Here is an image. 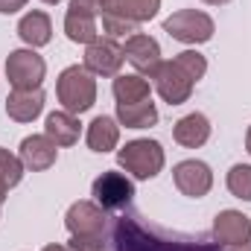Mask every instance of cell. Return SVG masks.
<instances>
[{
	"mask_svg": "<svg viewBox=\"0 0 251 251\" xmlns=\"http://www.w3.org/2000/svg\"><path fill=\"white\" fill-rule=\"evenodd\" d=\"M225 251H251V243H243V246H228Z\"/></svg>",
	"mask_w": 251,
	"mask_h": 251,
	"instance_id": "obj_30",
	"label": "cell"
},
{
	"mask_svg": "<svg viewBox=\"0 0 251 251\" xmlns=\"http://www.w3.org/2000/svg\"><path fill=\"white\" fill-rule=\"evenodd\" d=\"M0 207H3V196H0Z\"/></svg>",
	"mask_w": 251,
	"mask_h": 251,
	"instance_id": "obj_35",
	"label": "cell"
},
{
	"mask_svg": "<svg viewBox=\"0 0 251 251\" xmlns=\"http://www.w3.org/2000/svg\"><path fill=\"white\" fill-rule=\"evenodd\" d=\"M91 193H94V199H97V204L102 210H123L134 199V184H131V178H126L123 173L108 170V173H102L94 181Z\"/></svg>",
	"mask_w": 251,
	"mask_h": 251,
	"instance_id": "obj_7",
	"label": "cell"
},
{
	"mask_svg": "<svg viewBox=\"0 0 251 251\" xmlns=\"http://www.w3.org/2000/svg\"><path fill=\"white\" fill-rule=\"evenodd\" d=\"M117 123L126 126V128H149V126L158 123V108L149 100H140V102H128V105H120L117 102Z\"/></svg>",
	"mask_w": 251,
	"mask_h": 251,
	"instance_id": "obj_20",
	"label": "cell"
},
{
	"mask_svg": "<svg viewBox=\"0 0 251 251\" xmlns=\"http://www.w3.org/2000/svg\"><path fill=\"white\" fill-rule=\"evenodd\" d=\"M56 97L64 111L70 114H85L97 102V79L85 64H70L64 67L56 79Z\"/></svg>",
	"mask_w": 251,
	"mask_h": 251,
	"instance_id": "obj_2",
	"label": "cell"
},
{
	"mask_svg": "<svg viewBox=\"0 0 251 251\" xmlns=\"http://www.w3.org/2000/svg\"><path fill=\"white\" fill-rule=\"evenodd\" d=\"M114 251H219L213 243L201 240H167L155 231H146L137 219L120 216L111 231Z\"/></svg>",
	"mask_w": 251,
	"mask_h": 251,
	"instance_id": "obj_1",
	"label": "cell"
},
{
	"mask_svg": "<svg viewBox=\"0 0 251 251\" xmlns=\"http://www.w3.org/2000/svg\"><path fill=\"white\" fill-rule=\"evenodd\" d=\"M41 251H70V249H64V246H44Z\"/></svg>",
	"mask_w": 251,
	"mask_h": 251,
	"instance_id": "obj_32",
	"label": "cell"
},
{
	"mask_svg": "<svg viewBox=\"0 0 251 251\" xmlns=\"http://www.w3.org/2000/svg\"><path fill=\"white\" fill-rule=\"evenodd\" d=\"M44 111V91H12L6 100V114L15 123H32L38 114Z\"/></svg>",
	"mask_w": 251,
	"mask_h": 251,
	"instance_id": "obj_14",
	"label": "cell"
},
{
	"mask_svg": "<svg viewBox=\"0 0 251 251\" xmlns=\"http://www.w3.org/2000/svg\"><path fill=\"white\" fill-rule=\"evenodd\" d=\"M173 137H176V143H178V146H184V149H199V146H204V143H207V137H210V123H207V117H204V114L193 111V114L181 117V120L176 123Z\"/></svg>",
	"mask_w": 251,
	"mask_h": 251,
	"instance_id": "obj_15",
	"label": "cell"
},
{
	"mask_svg": "<svg viewBox=\"0 0 251 251\" xmlns=\"http://www.w3.org/2000/svg\"><path fill=\"white\" fill-rule=\"evenodd\" d=\"M246 149H249V155H251V126H249V131H246Z\"/></svg>",
	"mask_w": 251,
	"mask_h": 251,
	"instance_id": "obj_33",
	"label": "cell"
},
{
	"mask_svg": "<svg viewBox=\"0 0 251 251\" xmlns=\"http://www.w3.org/2000/svg\"><path fill=\"white\" fill-rule=\"evenodd\" d=\"M64 32L73 44H91L100 38V29H97V18L91 15H82V12H73L67 9L64 15Z\"/></svg>",
	"mask_w": 251,
	"mask_h": 251,
	"instance_id": "obj_22",
	"label": "cell"
},
{
	"mask_svg": "<svg viewBox=\"0 0 251 251\" xmlns=\"http://www.w3.org/2000/svg\"><path fill=\"white\" fill-rule=\"evenodd\" d=\"M105 6H108V0H70L73 12H82V15H91V18H102Z\"/></svg>",
	"mask_w": 251,
	"mask_h": 251,
	"instance_id": "obj_27",
	"label": "cell"
},
{
	"mask_svg": "<svg viewBox=\"0 0 251 251\" xmlns=\"http://www.w3.org/2000/svg\"><path fill=\"white\" fill-rule=\"evenodd\" d=\"M213 237L222 246H243L251 243V219L240 210H222L213 219Z\"/></svg>",
	"mask_w": 251,
	"mask_h": 251,
	"instance_id": "obj_13",
	"label": "cell"
},
{
	"mask_svg": "<svg viewBox=\"0 0 251 251\" xmlns=\"http://www.w3.org/2000/svg\"><path fill=\"white\" fill-rule=\"evenodd\" d=\"M173 181H176V187L181 190L187 199H201V196H207L210 187H213V173H210V167L204 161H196L193 158V161L176 164Z\"/></svg>",
	"mask_w": 251,
	"mask_h": 251,
	"instance_id": "obj_11",
	"label": "cell"
},
{
	"mask_svg": "<svg viewBox=\"0 0 251 251\" xmlns=\"http://www.w3.org/2000/svg\"><path fill=\"white\" fill-rule=\"evenodd\" d=\"M24 161L18 158V155H12L9 149H3L0 146V196L6 199L9 196V190L18 187L21 184V178H24Z\"/></svg>",
	"mask_w": 251,
	"mask_h": 251,
	"instance_id": "obj_23",
	"label": "cell"
},
{
	"mask_svg": "<svg viewBox=\"0 0 251 251\" xmlns=\"http://www.w3.org/2000/svg\"><path fill=\"white\" fill-rule=\"evenodd\" d=\"M18 35L32 50L50 44V38H53V21H50V15L47 12H26L21 18V24H18Z\"/></svg>",
	"mask_w": 251,
	"mask_h": 251,
	"instance_id": "obj_16",
	"label": "cell"
},
{
	"mask_svg": "<svg viewBox=\"0 0 251 251\" xmlns=\"http://www.w3.org/2000/svg\"><path fill=\"white\" fill-rule=\"evenodd\" d=\"M123 56H126V62L131 64L140 76L152 79V73H155V70H158V64H161V44H158L152 35L137 32V35L126 38Z\"/></svg>",
	"mask_w": 251,
	"mask_h": 251,
	"instance_id": "obj_10",
	"label": "cell"
},
{
	"mask_svg": "<svg viewBox=\"0 0 251 251\" xmlns=\"http://www.w3.org/2000/svg\"><path fill=\"white\" fill-rule=\"evenodd\" d=\"M152 79H155V91H158L161 100L170 102V105L187 102L190 94H193V88H196V82L190 79V73H184V70L176 64V59L158 64V70L152 73Z\"/></svg>",
	"mask_w": 251,
	"mask_h": 251,
	"instance_id": "obj_6",
	"label": "cell"
},
{
	"mask_svg": "<svg viewBox=\"0 0 251 251\" xmlns=\"http://www.w3.org/2000/svg\"><path fill=\"white\" fill-rule=\"evenodd\" d=\"M161 9V0H108L105 12H114L126 21H134V24H143V21H152Z\"/></svg>",
	"mask_w": 251,
	"mask_h": 251,
	"instance_id": "obj_21",
	"label": "cell"
},
{
	"mask_svg": "<svg viewBox=\"0 0 251 251\" xmlns=\"http://www.w3.org/2000/svg\"><path fill=\"white\" fill-rule=\"evenodd\" d=\"M44 3H59V0H44Z\"/></svg>",
	"mask_w": 251,
	"mask_h": 251,
	"instance_id": "obj_34",
	"label": "cell"
},
{
	"mask_svg": "<svg viewBox=\"0 0 251 251\" xmlns=\"http://www.w3.org/2000/svg\"><path fill=\"white\" fill-rule=\"evenodd\" d=\"M228 190L243 199V201H251V164H234L231 173H228Z\"/></svg>",
	"mask_w": 251,
	"mask_h": 251,
	"instance_id": "obj_24",
	"label": "cell"
},
{
	"mask_svg": "<svg viewBox=\"0 0 251 251\" xmlns=\"http://www.w3.org/2000/svg\"><path fill=\"white\" fill-rule=\"evenodd\" d=\"M126 56H123V47L114 41V38H97L88 44L85 50V67L94 73V76H117L120 67H123Z\"/></svg>",
	"mask_w": 251,
	"mask_h": 251,
	"instance_id": "obj_8",
	"label": "cell"
},
{
	"mask_svg": "<svg viewBox=\"0 0 251 251\" xmlns=\"http://www.w3.org/2000/svg\"><path fill=\"white\" fill-rule=\"evenodd\" d=\"M114 100L120 105H128V102H140V100H149V79L140 76V73H117L114 76Z\"/></svg>",
	"mask_w": 251,
	"mask_h": 251,
	"instance_id": "obj_19",
	"label": "cell"
},
{
	"mask_svg": "<svg viewBox=\"0 0 251 251\" xmlns=\"http://www.w3.org/2000/svg\"><path fill=\"white\" fill-rule=\"evenodd\" d=\"M64 225L70 237H102L105 231V210L94 201H73L67 207Z\"/></svg>",
	"mask_w": 251,
	"mask_h": 251,
	"instance_id": "obj_9",
	"label": "cell"
},
{
	"mask_svg": "<svg viewBox=\"0 0 251 251\" xmlns=\"http://www.w3.org/2000/svg\"><path fill=\"white\" fill-rule=\"evenodd\" d=\"M164 146L158 140L140 137V140H128L123 149L117 152V164L123 167L128 176H134L137 181H149L164 170Z\"/></svg>",
	"mask_w": 251,
	"mask_h": 251,
	"instance_id": "obj_3",
	"label": "cell"
},
{
	"mask_svg": "<svg viewBox=\"0 0 251 251\" xmlns=\"http://www.w3.org/2000/svg\"><path fill=\"white\" fill-rule=\"evenodd\" d=\"M164 32H170L176 41L181 44H204L213 38L216 32V24L207 12H199V9H181V12H173L167 21H164Z\"/></svg>",
	"mask_w": 251,
	"mask_h": 251,
	"instance_id": "obj_4",
	"label": "cell"
},
{
	"mask_svg": "<svg viewBox=\"0 0 251 251\" xmlns=\"http://www.w3.org/2000/svg\"><path fill=\"white\" fill-rule=\"evenodd\" d=\"M44 73H47V64L32 47L29 50H12L9 59H6V79H9V85L15 91H35V88H41Z\"/></svg>",
	"mask_w": 251,
	"mask_h": 251,
	"instance_id": "obj_5",
	"label": "cell"
},
{
	"mask_svg": "<svg viewBox=\"0 0 251 251\" xmlns=\"http://www.w3.org/2000/svg\"><path fill=\"white\" fill-rule=\"evenodd\" d=\"M201 3H207V6H225V3H231V0H201Z\"/></svg>",
	"mask_w": 251,
	"mask_h": 251,
	"instance_id": "obj_31",
	"label": "cell"
},
{
	"mask_svg": "<svg viewBox=\"0 0 251 251\" xmlns=\"http://www.w3.org/2000/svg\"><path fill=\"white\" fill-rule=\"evenodd\" d=\"M102 32H105V38H131V35H137V24L126 21L114 12H105L102 15Z\"/></svg>",
	"mask_w": 251,
	"mask_h": 251,
	"instance_id": "obj_25",
	"label": "cell"
},
{
	"mask_svg": "<svg viewBox=\"0 0 251 251\" xmlns=\"http://www.w3.org/2000/svg\"><path fill=\"white\" fill-rule=\"evenodd\" d=\"M176 64H178L184 73H190L193 82H199V79L207 73V59H204L201 53H196V50H184V53H178V56H176Z\"/></svg>",
	"mask_w": 251,
	"mask_h": 251,
	"instance_id": "obj_26",
	"label": "cell"
},
{
	"mask_svg": "<svg viewBox=\"0 0 251 251\" xmlns=\"http://www.w3.org/2000/svg\"><path fill=\"white\" fill-rule=\"evenodd\" d=\"M18 158L24 161L26 170H32V173H44V170H50V167L56 164V158H59V146H56L47 134H29V137L21 140V155H18Z\"/></svg>",
	"mask_w": 251,
	"mask_h": 251,
	"instance_id": "obj_12",
	"label": "cell"
},
{
	"mask_svg": "<svg viewBox=\"0 0 251 251\" xmlns=\"http://www.w3.org/2000/svg\"><path fill=\"white\" fill-rule=\"evenodd\" d=\"M70 251H105L102 237H70Z\"/></svg>",
	"mask_w": 251,
	"mask_h": 251,
	"instance_id": "obj_28",
	"label": "cell"
},
{
	"mask_svg": "<svg viewBox=\"0 0 251 251\" xmlns=\"http://www.w3.org/2000/svg\"><path fill=\"white\" fill-rule=\"evenodd\" d=\"M88 149L91 152H111L120 143V123L114 117H94V123L88 126Z\"/></svg>",
	"mask_w": 251,
	"mask_h": 251,
	"instance_id": "obj_17",
	"label": "cell"
},
{
	"mask_svg": "<svg viewBox=\"0 0 251 251\" xmlns=\"http://www.w3.org/2000/svg\"><path fill=\"white\" fill-rule=\"evenodd\" d=\"M24 6H26V0H0V15H15Z\"/></svg>",
	"mask_w": 251,
	"mask_h": 251,
	"instance_id": "obj_29",
	"label": "cell"
},
{
	"mask_svg": "<svg viewBox=\"0 0 251 251\" xmlns=\"http://www.w3.org/2000/svg\"><path fill=\"white\" fill-rule=\"evenodd\" d=\"M44 134H47L56 146H73V143L79 140V120H76V114H70V111H64V108L47 114Z\"/></svg>",
	"mask_w": 251,
	"mask_h": 251,
	"instance_id": "obj_18",
	"label": "cell"
}]
</instances>
